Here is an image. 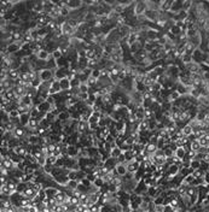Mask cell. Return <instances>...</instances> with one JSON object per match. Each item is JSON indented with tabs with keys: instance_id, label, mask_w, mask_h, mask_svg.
Listing matches in <instances>:
<instances>
[{
	"instance_id": "4fadbf2b",
	"label": "cell",
	"mask_w": 209,
	"mask_h": 212,
	"mask_svg": "<svg viewBox=\"0 0 209 212\" xmlns=\"http://www.w3.org/2000/svg\"><path fill=\"white\" fill-rule=\"evenodd\" d=\"M45 191H46L47 196H48L50 199H52V198H55V196H56V194H57V192H58L59 189L53 188V187H47V188H45Z\"/></svg>"
},
{
	"instance_id": "44dd1931",
	"label": "cell",
	"mask_w": 209,
	"mask_h": 212,
	"mask_svg": "<svg viewBox=\"0 0 209 212\" xmlns=\"http://www.w3.org/2000/svg\"><path fill=\"white\" fill-rule=\"evenodd\" d=\"M91 75L94 76V77H97V78H99V77H100V69H97V68L93 69V70H92V74H91Z\"/></svg>"
},
{
	"instance_id": "5b68a950",
	"label": "cell",
	"mask_w": 209,
	"mask_h": 212,
	"mask_svg": "<svg viewBox=\"0 0 209 212\" xmlns=\"http://www.w3.org/2000/svg\"><path fill=\"white\" fill-rule=\"evenodd\" d=\"M67 196H68L67 192L58 191V192H57V194H56V196H55V199H56V201H57L58 204H63V203H64V200L67 199Z\"/></svg>"
},
{
	"instance_id": "603a6c76",
	"label": "cell",
	"mask_w": 209,
	"mask_h": 212,
	"mask_svg": "<svg viewBox=\"0 0 209 212\" xmlns=\"http://www.w3.org/2000/svg\"><path fill=\"white\" fill-rule=\"evenodd\" d=\"M205 148H207V152H208V153H209V145H208V146H207V147H205Z\"/></svg>"
},
{
	"instance_id": "9a60e30c",
	"label": "cell",
	"mask_w": 209,
	"mask_h": 212,
	"mask_svg": "<svg viewBox=\"0 0 209 212\" xmlns=\"http://www.w3.org/2000/svg\"><path fill=\"white\" fill-rule=\"evenodd\" d=\"M193 59H192V54H190V53H185L184 56H181V63L182 64H189V63H191Z\"/></svg>"
},
{
	"instance_id": "ba28073f",
	"label": "cell",
	"mask_w": 209,
	"mask_h": 212,
	"mask_svg": "<svg viewBox=\"0 0 209 212\" xmlns=\"http://www.w3.org/2000/svg\"><path fill=\"white\" fill-rule=\"evenodd\" d=\"M145 150H146V152H148V153H150V154H154L156 151L159 150V147H157V145H156V143L148 142V143H146V146H145Z\"/></svg>"
},
{
	"instance_id": "8fae6325",
	"label": "cell",
	"mask_w": 209,
	"mask_h": 212,
	"mask_svg": "<svg viewBox=\"0 0 209 212\" xmlns=\"http://www.w3.org/2000/svg\"><path fill=\"white\" fill-rule=\"evenodd\" d=\"M190 147H191V150H192V151L198 152V151L202 148V146H201V143H200L198 139H195V140H192V141H191V143H190Z\"/></svg>"
},
{
	"instance_id": "ffe728a7",
	"label": "cell",
	"mask_w": 209,
	"mask_h": 212,
	"mask_svg": "<svg viewBox=\"0 0 209 212\" xmlns=\"http://www.w3.org/2000/svg\"><path fill=\"white\" fill-rule=\"evenodd\" d=\"M154 211L156 212H164V204H159V205H154Z\"/></svg>"
},
{
	"instance_id": "3957f363",
	"label": "cell",
	"mask_w": 209,
	"mask_h": 212,
	"mask_svg": "<svg viewBox=\"0 0 209 212\" xmlns=\"http://www.w3.org/2000/svg\"><path fill=\"white\" fill-rule=\"evenodd\" d=\"M59 83H61V87H62V90H69L71 89V81L68 78V77H64L62 80H59Z\"/></svg>"
},
{
	"instance_id": "ac0fdd59",
	"label": "cell",
	"mask_w": 209,
	"mask_h": 212,
	"mask_svg": "<svg viewBox=\"0 0 209 212\" xmlns=\"http://www.w3.org/2000/svg\"><path fill=\"white\" fill-rule=\"evenodd\" d=\"M198 141H200V143H201L202 147H207V146L209 145V139L207 138V134H205L204 136L200 138V139H198Z\"/></svg>"
},
{
	"instance_id": "d6986e66",
	"label": "cell",
	"mask_w": 209,
	"mask_h": 212,
	"mask_svg": "<svg viewBox=\"0 0 209 212\" xmlns=\"http://www.w3.org/2000/svg\"><path fill=\"white\" fill-rule=\"evenodd\" d=\"M195 181V176L192 174L187 175L186 177H184V180H182V183H185V184H192V182Z\"/></svg>"
},
{
	"instance_id": "d4e9b609",
	"label": "cell",
	"mask_w": 209,
	"mask_h": 212,
	"mask_svg": "<svg viewBox=\"0 0 209 212\" xmlns=\"http://www.w3.org/2000/svg\"><path fill=\"white\" fill-rule=\"evenodd\" d=\"M208 172H209V168H208Z\"/></svg>"
},
{
	"instance_id": "9c48e42d",
	"label": "cell",
	"mask_w": 209,
	"mask_h": 212,
	"mask_svg": "<svg viewBox=\"0 0 209 212\" xmlns=\"http://www.w3.org/2000/svg\"><path fill=\"white\" fill-rule=\"evenodd\" d=\"M57 160H58V157H57L56 154H53V153L46 155V164H50V165H56Z\"/></svg>"
},
{
	"instance_id": "7a4b0ae2",
	"label": "cell",
	"mask_w": 209,
	"mask_h": 212,
	"mask_svg": "<svg viewBox=\"0 0 209 212\" xmlns=\"http://www.w3.org/2000/svg\"><path fill=\"white\" fill-rule=\"evenodd\" d=\"M115 169H116L117 174H119V176H120V177H123V176L127 174V172H128L126 163H117V164H116V166H115Z\"/></svg>"
},
{
	"instance_id": "6da1fadb",
	"label": "cell",
	"mask_w": 209,
	"mask_h": 212,
	"mask_svg": "<svg viewBox=\"0 0 209 212\" xmlns=\"http://www.w3.org/2000/svg\"><path fill=\"white\" fill-rule=\"evenodd\" d=\"M39 75H40L41 80L44 82H47V81H52L55 77V71H52V69H48V68H44L39 71Z\"/></svg>"
},
{
	"instance_id": "7c38bea8",
	"label": "cell",
	"mask_w": 209,
	"mask_h": 212,
	"mask_svg": "<svg viewBox=\"0 0 209 212\" xmlns=\"http://www.w3.org/2000/svg\"><path fill=\"white\" fill-rule=\"evenodd\" d=\"M175 155L177 157H179L181 160L184 159V157L186 155V150H185V147L184 146H180V147H178L177 150H175Z\"/></svg>"
},
{
	"instance_id": "5bb4252c",
	"label": "cell",
	"mask_w": 209,
	"mask_h": 212,
	"mask_svg": "<svg viewBox=\"0 0 209 212\" xmlns=\"http://www.w3.org/2000/svg\"><path fill=\"white\" fill-rule=\"evenodd\" d=\"M68 177H69V180H77L79 181V170H69Z\"/></svg>"
},
{
	"instance_id": "cb8c5ba5",
	"label": "cell",
	"mask_w": 209,
	"mask_h": 212,
	"mask_svg": "<svg viewBox=\"0 0 209 212\" xmlns=\"http://www.w3.org/2000/svg\"><path fill=\"white\" fill-rule=\"evenodd\" d=\"M208 46H209V39H208Z\"/></svg>"
},
{
	"instance_id": "e0dca14e",
	"label": "cell",
	"mask_w": 209,
	"mask_h": 212,
	"mask_svg": "<svg viewBox=\"0 0 209 212\" xmlns=\"http://www.w3.org/2000/svg\"><path fill=\"white\" fill-rule=\"evenodd\" d=\"M190 166L195 170V169H198V168H201V159H192L191 160V164H190Z\"/></svg>"
},
{
	"instance_id": "52a82bcc",
	"label": "cell",
	"mask_w": 209,
	"mask_h": 212,
	"mask_svg": "<svg viewBox=\"0 0 209 212\" xmlns=\"http://www.w3.org/2000/svg\"><path fill=\"white\" fill-rule=\"evenodd\" d=\"M122 153H123V152H122L121 147H119V146H116V147L111 148V151H110V157H111V158H114V159H117V158H119Z\"/></svg>"
},
{
	"instance_id": "7402d4cb",
	"label": "cell",
	"mask_w": 209,
	"mask_h": 212,
	"mask_svg": "<svg viewBox=\"0 0 209 212\" xmlns=\"http://www.w3.org/2000/svg\"><path fill=\"white\" fill-rule=\"evenodd\" d=\"M204 182H205V184H209V172L208 171L205 172V175H204Z\"/></svg>"
},
{
	"instance_id": "8992f818",
	"label": "cell",
	"mask_w": 209,
	"mask_h": 212,
	"mask_svg": "<svg viewBox=\"0 0 209 212\" xmlns=\"http://www.w3.org/2000/svg\"><path fill=\"white\" fill-rule=\"evenodd\" d=\"M181 130H182V132H184L185 136H190L195 132V130H193V128H192V125L190 123H185V125L181 128Z\"/></svg>"
},
{
	"instance_id": "30bf717a",
	"label": "cell",
	"mask_w": 209,
	"mask_h": 212,
	"mask_svg": "<svg viewBox=\"0 0 209 212\" xmlns=\"http://www.w3.org/2000/svg\"><path fill=\"white\" fill-rule=\"evenodd\" d=\"M29 119H30V113H23L19 116V122H21V125L25 127L28 124L29 122Z\"/></svg>"
},
{
	"instance_id": "2e32d148",
	"label": "cell",
	"mask_w": 209,
	"mask_h": 212,
	"mask_svg": "<svg viewBox=\"0 0 209 212\" xmlns=\"http://www.w3.org/2000/svg\"><path fill=\"white\" fill-rule=\"evenodd\" d=\"M163 152H164V154H166L167 158H171V157H173V155L175 154V151H173L171 147H169V146H167V147L163 148Z\"/></svg>"
},
{
	"instance_id": "277c9868",
	"label": "cell",
	"mask_w": 209,
	"mask_h": 212,
	"mask_svg": "<svg viewBox=\"0 0 209 212\" xmlns=\"http://www.w3.org/2000/svg\"><path fill=\"white\" fill-rule=\"evenodd\" d=\"M39 125H40V121H39L37 118H32L30 117V119H29V122H28V124L25 125L28 129H30V130H35L36 128H39Z\"/></svg>"
}]
</instances>
